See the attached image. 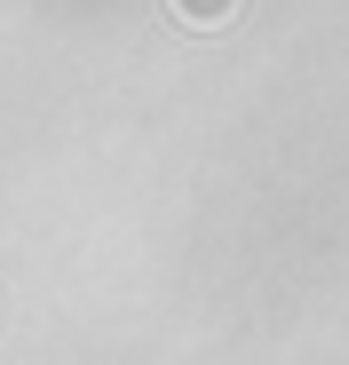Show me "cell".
Here are the masks:
<instances>
[{"mask_svg":"<svg viewBox=\"0 0 349 365\" xmlns=\"http://www.w3.org/2000/svg\"><path fill=\"white\" fill-rule=\"evenodd\" d=\"M174 16H191V24H222L230 0H174Z\"/></svg>","mask_w":349,"mask_h":365,"instance_id":"cell-1","label":"cell"}]
</instances>
